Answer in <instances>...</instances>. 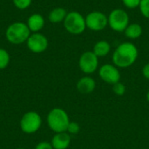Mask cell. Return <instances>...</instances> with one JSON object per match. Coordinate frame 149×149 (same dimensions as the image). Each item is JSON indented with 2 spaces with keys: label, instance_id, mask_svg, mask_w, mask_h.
<instances>
[{
  "label": "cell",
  "instance_id": "8fae6325",
  "mask_svg": "<svg viewBox=\"0 0 149 149\" xmlns=\"http://www.w3.org/2000/svg\"><path fill=\"white\" fill-rule=\"evenodd\" d=\"M76 88L81 94H90L96 88V81L91 76L86 75L78 80Z\"/></svg>",
  "mask_w": 149,
  "mask_h": 149
},
{
  "label": "cell",
  "instance_id": "8992f818",
  "mask_svg": "<svg viewBox=\"0 0 149 149\" xmlns=\"http://www.w3.org/2000/svg\"><path fill=\"white\" fill-rule=\"evenodd\" d=\"M21 130L28 134H34L39 130L42 125L41 116L34 111H30L25 113L19 122Z\"/></svg>",
  "mask_w": 149,
  "mask_h": 149
},
{
  "label": "cell",
  "instance_id": "ac0fdd59",
  "mask_svg": "<svg viewBox=\"0 0 149 149\" xmlns=\"http://www.w3.org/2000/svg\"><path fill=\"white\" fill-rule=\"evenodd\" d=\"M113 92L115 95L117 96H123L125 93H126V91H127V88H126V86L121 83L120 81L113 85Z\"/></svg>",
  "mask_w": 149,
  "mask_h": 149
},
{
  "label": "cell",
  "instance_id": "484cf974",
  "mask_svg": "<svg viewBox=\"0 0 149 149\" xmlns=\"http://www.w3.org/2000/svg\"><path fill=\"white\" fill-rule=\"evenodd\" d=\"M16 149H25V148H16Z\"/></svg>",
  "mask_w": 149,
  "mask_h": 149
},
{
  "label": "cell",
  "instance_id": "30bf717a",
  "mask_svg": "<svg viewBox=\"0 0 149 149\" xmlns=\"http://www.w3.org/2000/svg\"><path fill=\"white\" fill-rule=\"evenodd\" d=\"M99 76L105 83L114 85L120 81L121 74L117 66L113 64H105L99 68Z\"/></svg>",
  "mask_w": 149,
  "mask_h": 149
},
{
  "label": "cell",
  "instance_id": "7402d4cb",
  "mask_svg": "<svg viewBox=\"0 0 149 149\" xmlns=\"http://www.w3.org/2000/svg\"><path fill=\"white\" fill-rule=\"evenodd\" d=\"M122 3L127 8V9H135V8H139L141 1V0H121Z\"/></svg>",
  "mask_w": 149,
  "mask_h": 149
},
{
  "label": "cell",
  "instance_id": "cb8c5ba5",
  "mask_svg": "<svg viewBox=\"0 0 149 149\" xmlns=\"http://www.w3.org/2000/svg\"><path fill=\"white\" fill-rule=\"evenodd\" d=\"M142 74H143L145 79H147L149 80V63L146 64L143 66V68H142Z\"/></svg>",
  "mask_w": 149,
  "mask_h": 149
},
{
  "label": "cell",
  "instance_id": "7a4b0ae2",
  "mask_svg": "<svg viewBox=\"0 0 149 149\" xmlns=\"http://www.w3.org/2000/svg\"><path fill=\"white\" fill-rule=\"evenodd\" d=\"M31 34V32L26 23L19 21L10 24L5 31L6 39L12 45H21L26 43Z\"/></svg>",
  "mask_w": 149,
  "mask_h": 149
},
{
  "label": "cell",
  "instance_id": "6da1fadb",
  "mask_svg": "<svg viewBox=\"0 0 149 149\" xmlns=\"http://www.w3.org/2000/svg\"><path fill=\"white\" fill-rule=\"evenodd\" d=\"M139 56L137 46L132 42H123L120 44L114 50L112 61L119 69L128 68L133 65Z\"/></svg>",
  "mask_w": 149,
  "mask_h": 149
},
{
  "label": "cell",
  "instance_id": "4fadbf2b",
  "mask_svg": "<svg viewBox=\"0 0 149 149\" xmlns=\"http://www.w3.org/2000/svg\"><path fill=\"white\" fill-rule=\"evenodd\" d=\"M45 24V17L39 13L31 14L26 21V24L31 33L40 32V31L44 28Z\"/></svg>",
  "mask_w": 149,
  "mask_h": 149
},
{
  "label": "cell",
  "instance_id": "5b68a950",
  "mask_svg": "<svg viewBox=\"0 0 149 149\" xmlns=\"http://www.w3.org/2000/svg\"><path fill=\"white\" fill-rule=\"evenodd\" d=\"M108 26L116 32H124L130 24L128 13L120 8L113 10L108 15Z\"/></svg>",
  "mask_w": 149,
  "mask_h": 149
},
{
  "label": "cell",
  "instance_id": "2e32d148",
  "mask_svg": "<svg viewBox=\"0 0 149 149\" xmlns=\"http://www.w3.org/2000/svg\"><path fill=\"white\" fill-rule=\"evenodd\" d=\"M142 33H143L142 26L137 23L129 24L128 26L124 31L125 37L129 38V39H132V40L139 38L142 35Z\"/></svg>",
  "mask_w": 149,
  "mask_h": 149
},
{
  "label": "cell",
  "instance_id": "d6986e66",
  "mask_svg": "<svg viewBox=\"0 0 149 149\" xmlns=\"http://www.w3.org/2000/svg\"><path fill=\"white\" fill-rule=\"evenodd\" d=\"M12 2L17 9L26 10L31 6L32 0H12Z\"/></svg>",
  "mask_w": 149,
  "mask_h": 149
},
{
  "label": "cell",
  "instance_id": "277c9868",
  "mask_svg": "<svg viewBox=\"0 0 149 149\" xmlns=\"http://www.w3.org/2000/svg\"><path fill=\"white\" fill-rule=\"evenodd\" d=\"M63 24L65 31L75 36L82 34L86 29L85 17L80 12L76 10L68 12Z\"/></svg>",
  "mask_w": 149,
  "mask_h": 149
},
{
  "label": "cell",
  "instance_id": "d4e9b609",
  "mask_svg": "<svg viewBox=\"0 0 149 149\" xmlns=\"http://www.w3.org/2000/svg\"><path fill=\"white\" fill-rule=\"evenodd\" d=\"M146 100H147V101L149 103V90L148 91L147 94H146Z\"/></svg>",
  "mask_w": 149,
  "mask_h": 149
},
{
  "label": "cell",
  "instance_id": "ffe728a7",
  "mask_svg": "<svg viewBox=\"0 0 149 149\" xmlns=\"http://www.w3.org/2000/svg\"><path fill=\"white\" fill-rule=\"evenodd\" d=\"M139 9L141 15L145 18L149 19V0H141Z\"/></svg>",
  "mask_w": 149,
  "mask_h": 149
},
{
  "label": "cell",
  "instance_id": "52a82bcc",
  "mask_svg": "<svg viewBox=\"0 0 149 149\" xmlns=\"http://www.w3.org/2000/svg\"><path fill=\"white\" fill-rule=\"evenodd\" d=\"M86 18V28L93 31H101L108 25L107 16L100 10H93L89 12Z\"/></svg>",
  "mask_w": 149,
  "mask_h": 149
},
{
  "label": "cell",
  "instance_id": "9a60e30c",
  "mask_svg": "<svg viewBox=\"0 0 149 149\" xmlns=\"http://www.w3.org/2000/svg\"><path fill=\"white\" fill-rule=\"evenodd\" d=\"M93 52L98 58H104L111 52V45L107 40H100L93 45Z\"/></svg>",
  "mask_w": 149,
  "mask_h": 149
},
{
  "label": "cell",
  "instance_id": "3957f363",
  "mask_svg": "<svg viewBox=\"0 0 149 149\" xmlns=\"http://www.w3.org/2000/svg\"><path fill=\"white\" fill-rule=\"evenodd\" d=\"M46 120L49 128L55 134L66 132L67 127L71 121L67 113L60 107L52 109L47 115Z\"/></svg>",
  "mask_w": 149,
  "mask_h": 149
},
{
  "label": "cell",
  "instance_id": "e0dca14e",
  "mask_svg": "<svg viewBox=\"0 0 149 149\" xmlns=\"http://www.w3.org/2000/svg\"><path fill=\"white\" fill-rule=\"evenodd\" d=\"M10 61V57L9 52L3 49V48H0V70H3L5 69Z\"/></svg>",
  "mask_w": 149,
  "mask_h": 149
},
{
  "label": "cell",
  "instance_id": "7c38bea8",
  "mask_svg": "<svg viewBox=\"0 0 149 149\" xmlns=\"http://www.w3.org/2000/svg\"><path fill=\"white\" fill-rule=\"evenodd\" d=\"M71 135L67 132L57 133L51 141L53 149H67L71 144Z\"/></svg>",
  "mask_w": 149,
  "mask_h": 149
},
{
  "label": "cell",
  "instance_id": "603a6c76",
  "mask_svg": "<svg viewBox=\"0 0 149 149\" xmlns=\"http://www.w3.org/2000/svg\"><path fill=\"white\" fill-rule=\"evenodd\" d=\"M35 149H53L51 142L48 141H41L38 143L35 147Z\"/></svg>",
  "mask_w": 149,
  "mask_h": 149
},
{
  "label": "cell",
  "instance_id": "44dd1931",
  "mask_svg": "<svg viewBox=\"0 0 149 149\" xmlns=\"http://www.w3.org/2000/svg\"><path fill=\"white\" fill-rule=\"evenodd\" d=\"M80 131V126L79 123L75 122V121H70L68 127H67V130L66 132L71 135L72 134H79Z\"/></svg>",
  "mask_w": 149,
  "mask_h": 149
},
{
  "label": "cell",
  "instance_id": "ba28073f",
  "mask_svg": "<svg viewBox=\"0 0 149 149\" xmlns=\"http://www.w3.org/2000/svg\"><path fill=\"white\" fill-rule=\"evenodd\" d=\"M79 67L86 75L93 74L99 69V58L93 51L85 52L79 58Z\"/></svg>",
  "mask_w": 149,
  "mask_h": 149
},
{
  "label": "cell",
  "instance_id": "5bb4252c",
  "mask_svg": "<svg viewBox=\"0 0 149 149\" xmlns=\"http://www.w3.org/2000/svg\"><path fill=\"white\" fill-rule=\"evenodd\" d=\"M67 11L65 8L62 7H56L54 9H52L49 14H48V20L52 23V24H59V23H63L66 15H67Z\"/></svg>",
  "mask_w": 149,
  "mask_h": 149
},
{
  "label": "cell",
  "instance_id": "9c48e42d",
  "mask_svg": "<svg viewBox=\"0 0 149 149\" xmlns=\"http://www.w3.org/2000/svg\"><path fill=\"white\" fill-rule=\"evenodd\" d=\"M27 48L33 53H42L49 46L48 38L41 32L31 33L26 41Z\"/></svg>",
  "mask_w": 149,
  "mask_h": 149
}]
</instances>
